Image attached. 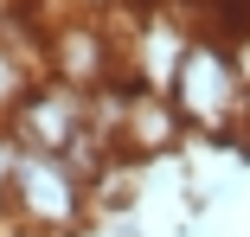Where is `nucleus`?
Returning a JSON list of instances; mask_svg holds the SVG:
<instances>
[{
    "mask_svg": "<svg viewBox=\"0 0 250 237\" xmlns=\"http://www.w3.org/2000/svg\"><path fill=\"white\" fill-rule=\"evenodd\" d=\"M167 97H173V109L186 116L192 135H206L212 148H237V154H244L250 90H244V77H237V64H231V45H225L218 32H199V39H192V52H186V64H180V77H173Z\"/></svg>",
    "mask_w": 250,
    "mask_h": 237,
    "instance_id": "nucleus-1",
    "label": "nucleus"
},
{
    "mask_svg": "<svg viewBox=\"0 0 250 237\" xmlns=\"http://www.w3.org/2000/svg\"><path fill=\"white\" fill-rule=\"evenodd\" d=\"M122 13V71L128 83H147V90H173L186 52H192V39L199 26L180 13V7H116Z\"/></svg>",
    "mask_w": 250,
    "mask_h": 237,
    "instance_id": "nucleus-3",
    "label": "nucleus"
},
{
    "mask_svg": "<svg viewBox=\"0 0 250 237\" xmlns=\"http://www.w3.org/2000/svg\"><path fill=\"white\" fill-rule=\"evenodd\" d=\"M231 45V64H237V77H244V90H250V32L244 39H225Z\"/></svg>",
    "mask_w": 250,
    "mask_h": 237,
    "instance_id": "nucleus-10",
    "label": "nucleus"
},
{
    "mask_svg": "<svg viewBox=\"0 0 250 237\" xmlns=\"http://www.w3.org/2000/svg\"><path fill=\"white\" fill-rule=\"evenodd\" d=\"M45 71L96 90L122 71V39L109 26V13H64V20H45Z\"/></svg>",
    "mask_w": 250,
    "mask_h": 237,
    "instance_id": "nucleus-4",
    "label": "nucleus"
},
{
    "mask_svg": "<svg viewBox=\"0 0 250 237\" xmlns=\"http://www.w3.org/2000/svg\"><path fill=\"white\" fill-rule=\"evenodd\" d=\"M26 13H32V0H0V39H7V32H13Z\"/></svg>",
    "mask_w": 250,
    "mask_h": 237,
    "instance_id": "nucleus-9",
    "label": "nucleus"
},
{
    "mask_svg": "<svg viewBox=\"0 0 250 237\" xmlns=\"http://www.w3.org/2000/svg\"><path fill=\"white\" fill-rule=\"evenodd\" d=\"M90 122V90H77V83H64V77H52V71H39L32 77V90L7 109V128L26 141V148H64V141L77 135Z\"/></svg>",
    "mask_w": 250,
    "mask_h": 237,
    "instance_id": "nucleus-5",
    "label": "nucleus"
},
{
    "mask_svg": "<svg viewBox=\"0 0 250 237\" xmlns=\"http://www.w3.org/2000/svg\"><path fill=\"white\" fill-rule=\"evenodd\" d=\"M199 32L244 39V32H250V0H206V13H199Z\"/></svg>",
    "mask_w": 250,
    "mask_h": 237,
    "instance_id": "nucleus-8",
    "label": "nucleus"
},
{
    "mask_svg": "<svg viewBox=\"0 0 250 237\" xmlns=\"http://www.w3.org/2000/svg\"><path fill=\"white\" fill-rule=\"evenodd\" d=\"M7 218H20L32 231H52V237H71V231H83L96 218V199H90V186L64 167V154L26 148L20 141L13 186H7Z\"/></svg>",
    "mask_w": 250,
    "mask_h": 237,
    "instance_id": "nucleus-2",
    "label": "nucleus"
},
{
    "mask_svg": "<svg viewBox=\"0 0 250 237\" xmlns=\"http://www.w3.org/2000/svg\"><path fill=\"white\" fill-rule=\"evenodd\" d=\"M32 77H39V64L26 58V52H13L7 39H0V122H7V109L32 90Z\"/></svg>",
    "mask_w": 250,
    "mask_h": 237,
    "instance_id": "nucleus-7",
    "label": "nucleus"
},
{
    "mask_svg": "<svg viewBox=\"0 0 250 237\" xmlns=\"http://www.w3.org/2000/svg\"><path fill=\"white\" fill-rule=\"evenodd\" d=\"M186 135H192V128H186V116L173 109V97H167V90H147V83H135V90H128L122 135H116V148H122L128 160L154 167L161 154H173V148H180Z\"/></svg>",
    "mask_w": 250,
    "mask_h": 237,
    "instance_id": "nucleus-6",
    "label": "nucleus"
},
{
    "mask_svg": "<svg viewBox=\"0 0 250 237\" xmlns=\"http://www.w3.org/2000/svg\"><path fill=\"white\" fill-rule=\"evenodd\" d=\"M0 237H7V218H0Z\"/></svg>",
    "mask_w": 250,
    "mask_h": 237,
    "instance_id": "nucleus-13",
    "label": "nucleus"
},
{
    "mask_svg": "<svg viewBox=\"0 0 250 237\" xmlns=\"http://www.w3.org/2000/svg\"><path fill=\"white\" fill-rule=\"evenodd\" d=\"M71 237H96V231H90V224H83V231H71Z\"/></svg>",
    "mask_w": 250,
    "mask_h": 237,
    "instance_id": "nucleus-12",
    "label": "nucleus"
},
{
    "mask_svg": "<svg viewBox=\"0 0 250 237\" xmlns=\"http://www.w3.org/2000/svg\"><path fill=\"white\" fill-rule=\"evenodd\" d=\"M244 160H250V116H244Z\"/></svg>",
    "mask_w": 250,
    "mask_h": 237,
    "instance_id": "nucleus-11",
    "label": "nucleus"
}]
</instances>
